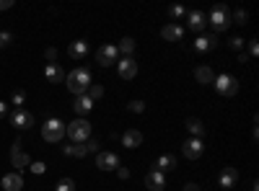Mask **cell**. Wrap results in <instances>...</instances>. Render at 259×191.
<instances>
[{"mask_svg": "<svg viewBox=\"0 0 259 191\" xmlns=\"http://www.w3.org/2000/svg\"><path fill=\"white\" fill-rule=\"evenodd\" d=\"M91 109H94V101L89 98V96H75V103H73V111H75V116H85V114H91Z\"/></svg>", "mask_w": 259, "mask_h": 191, "instance_id": "obj_15", "label": "cell"}, {"mask_svg": "<svg viewBox=\"0 0 259 191\" xmlns=\"http://www.w3.org/2000/svg\"><path fill=\"white\" fill-rule=\"evenodd\" d=\"M256 54H259V44H256V39H251V41H249V54H246V57H256Z\"/></svg>", "mask_w": 259, "mask_h": 191, "instance_id": "obj_37", "label": "cell"}, {"mask_svg": "<svg viewBox=\"0 0 259 191\" xmlns=\"http://www.w3.org/2000/svg\"><path fill=\"white\" fill-rule=\"evenodd\" d=\"M124 57H133V52H135V39H130V36H124V39H119V47H117Z\"/></svg>", "mask_w": 259, "mask_h": 191, "instance_id": "obj_26", "label": "cell"}, {"mask_svg": "<svg viewBox=\"0 0 259 191\" xmlns=\"http://www.w3.org/2000/svg\"><path fill=\"white\" fill-rule=\"evenodd\" d=\"M0 186H3L6 191H21V188H24V178H21L18 171H13V173L0 178Z\"/></svg>", "mask_w": 259, "mask_h": 191, "instance_id": "obj_13", "label": "cell"}, {"mask_svg": "<svg viewBox=\"0 0 259 191\" xmlns=\"http://www.w3.org/2000/svg\"><path fill=\"white\" fill-rule=\"evenodd\" d=\"M62 153L68 155V158H85V155H89V150H85L83 142H80V145H65Z\"/></svg>", "mask_w": 259, "mask_h": 191, "instance_id": "obj_24", "label": "cell"}, {"mask_svg": "<svg viewBox=\"0 0 259 191\" xmlns=\"http://www.w3.org/2000/svg\"><path fill=\"white\" fill-rule=\"evenodd\" d=\"M117 59H119V49H117V44H104L99 52H96V62L101 68H112V65H117Z\"/></svg>", "mask_w": 259, "mask_h": 191, "instance_id": "obj_6", "label": "cell"}, {"mask_svg": "<svg viewBox=\"0 0 259 191\" xmlns=\"http://www.w3.org/2000/svg\"><path fill=\"white\" fill-rule=\"evenodd\" d=\"M85 96H89L91 101H99V98L104 96V86H99V83H91L89 91H85Z\"/></svg>", "mask_w": 259, "mask_h": 191, "instance_id": "obj_27", "label": "cell"}, {"mask_svg": "<svg viewBox=\"0 0 259 191\" xmlns=\"http://www.w3.org/2000/svg\"><path fill=\"white\" fill-rule=\"evenodd\" d=\"M13 6V0H0V11H8Z\"/></svg>", "mask_w": 259, "mask_h": 191, "instance_id": "obj_41", "label": "cell"}, {"mask_svg": "<svg viewBox=\"0 0 259 191\" xmlns=\"http://www.w3.org/2000/svg\"><path fill=\"white\" fill-rule=\"evenodd\" d=\"M228 44H231V49H236V52H241V47H244V39H241V36H233V39L228 41Z\"/></svg>", "mask_w": 259, "mask_h": 191, "instance_id": "obj_34", "label": "cell"}, {"mask_svg": "<svg viewBox=\"0 0 259 191\" xmlns=\"http://www.w3.org/2000/svg\"><path fill=\"white\" fill-rule=\"evenodd\" d=\"M215 47H218V39H215L212 34H200L197 39H194V49L197 52H212Z\"/></svg>", "mask_w": 259, "mask_h": 191, "instance_id": "obj_14", "label": "cell"}, {"mask_svg": "<svg viewBox=\"0 0 259 191\" xmlns=\"http://www.w3.org/2000/svg\"><path fill=\"white\" fill-rule=\"evenodd\" d=\"M218 183L223 188H233L236 183H239V168H223L221 176H218Z\"/></svg>", "mask_w": 259, "mask_h": 191, "instance_id": "obj_12", "label": "cell"}, {"mask_svg": "<svg viewBox=\"0 0 259 191\" xmlns=\"http://www.w3.org/2000/svg\"><path fill=\"white\" fill-rule=\"evenodd\" d=\"M6 116H8V103L0 101V119H6Z\"/></svg>", "mask_w": 259, "mask_h": 191, "instance_id": "obj_39", "label": "cell"}, {"mask_svg": "<svg viewBox=\"0 0 259 191\" xmlns=\"http://www.w3.org/2000/svg\"><path fill=\"white\" fill-rule=\"evenodd\" d=\"M145 186L150 188V191H163V186H166V178H163V173H158L156 168L150 171L148 176H145Z\"/></svg>", "mask_w": 259, "mask_h": 191, "instance_id": "obj_16", "label": "cell"}, {"mask_svg": "<svg viewBox=\"0 0 259 191\" xmlns=\"http://www.w3.org/2000/svg\"><path fill=\"white\" fill-rule=\"evenodd\" d=\"M117 173H119V178H122V181H127V178H130V171H127L124 165H119V168H117Z\"/></svg>", "mask_w": 259, "mask_h": 191, "instance_id": "obj_38", "label": "cell"}, {"mask_svg": "<svg viewBox=\"0 0 259 191\" xmlns=\"http://www.w3.org/2000/svg\"><path fill=\"white\" fill-rule=\"evenodd\" d=\"M55 191H75V181L73 178H60L57 186H55Z\"/></svg>", "mask_w": 259, "mask_h": 191, "instance_id": "obj_28", "label": "cell"}, {"mask_svg": "<svg viewBox=\"0 0 259 191\" xmlns=\"http://www.w3.org/2000/svg\"><path fill=\"white\" fill-rule=\"evenodd\" d=\"M85 150H89V153H99V142L89 137V140H85Z\"/></svg>", "mask_w": 259, "mask_h": 191, "instance_id": "obj_36", "label": "cell"}, {"mask_svg": "<svg viewBox=\"0 0 259 191\" xmlns=\"http://www.w3.org/2000/svg\"><path fill=\"white\" fill-rule=\"evenodd\" d=\"M96 165H99V171H117V168L122 165L119 158L114 153H96Z\"/></svg>", "mask_w": 259, "mask_h": 191, "instance_id": "obj_11", "label": "cell"}, {"mask_svg": "<svg viewBox=\"0 0 259 191\" xmlns=\"http://www.w3.org/2000/svg\"><path fill=\"white\" fill-rule=\"evenodd\" d=\"M246 21H249V13H246V11H236V24H241V26H244Z\"/></svg>", "mask_w": 259, "mask_h": 191, "instance_id": "obj_35", "label": "cell"}, {"mask_svg": "<svg viewBox=\"0 0 259 191\" xmlns=\"http://www.w3.org/2000/svg\"><path fill=\"white\" fill-rule=\"evenodd\" d=\"M65 83H68V91L75 96H83L91 86V70L89 68H75L73 73L65 75Z\"/></svg>", "mask_w": 259, "mask_h": 191, "instance_id": "obj_1", "label": "cell"}, {"mask_svg": "<svg viewBox=\"0 0 259 191\" xmlns=\"http://www.w3.org/2000/svg\"><path fill=\"white\" fill-rule=\"evenodd\" d=\"M29 168H31V173H34V176H41V173L47 171V165H45V163H39V160H36V163H31Z\"/></svg>", "mask_w": 259, "mask_h": 191, "instance_id": "obj_33", "label": "cell"}, {"mask_svg": "<svg viewBox=\"0 0 259 191\" xmlns=\"http://www.w3.org/2000/svg\"><path fill=\"white\" fill-rule=\"evenodd\" d=\"M45 57H47L50 62H55V57H57V49H52V47H50V49L45 52Z\"/></svg>", "mask_w": 259, "mask_h": 191, "instance_id": "obj_40", "label": "cell"}, {"mask_svg": "<svg viewBox=\"0 0 259 191\" xmlns=\"http://www.w3.org/2000/svg\"><path fill=\"white\" fill-rule=\"evenodd\" d=\"M45 78H47V83H62L65 80V73H62V68L57 65V62H47Z\"/></svg>", "mask_w": 259, "mask_h": 191, "instance_id": "obj_18", "label": "cell"}, {"mask_svg": "<svg viewBox=\"0 0 259 191\" xmlns=\"http://www.w3.org/2000/svg\"><path fill=\"white\" fill-rule=\"evenodd\" d=\"M11 41H13V34H11V31H0V49L8 47Z\"/></svg>", "mask_w": 259, "mask_h": 191, "instance_id": "obj_31", "label": "cell"}, {"mask_svg": "<svg viewBox=\"0 0 259 191\" xmlns=\"http://www.w3.org/2000/svg\"><path fill=\"white\" fill-rule=\"evenodd\" d=\"M187 130L194 135V137H197V140H202V135H205V126H202V121L200 119H187Z\"/></svg>", "mask_w": 259, "mask_h": 191, "instance_id": "obj_25", "label": "cell"}, {"mask_svg": "<svg viewBox=\"0 0 259 191\" xmlns=\"http://www.w3.org/2000/svg\"><path fill=\"white\" fill-rule=\"evenodd\" d=\"M65 135H68L73 140V145H80L91 137V121H85V119H75L70 121L68 126H65Z\"/></svg>", "mask_w": 259, "mask_h": 191, "instance_id": "obj_2", "label": "cell"}, {"mask_svg": "<svg viewBox=\"0 0 259 191\" xmlns=\"http://www.w3.org/2000/svg\"><path fill=\"white\" fill-rule=\"evenodd\" d=\"M202 150H205V145H202V140H197V137H192V140L182 142V153H184L187 160H197V158H202Z\"/></svg>", "mask_w": 259, "mask_h": 191, "instance_id": "obj_8", "label": "cell"}, {"mask_svg": "<svg viewBox=\"0 0 259 191\" xmlns=\"http://www.w3.org/2000/svg\"><path fill=\"white\" fill-rule=\"evenodd\" d=\"M62 137H65V121H60V119H47L45 124H41V140H45V142L57 145Z\"/></svg>", "mask_w": 259, "mask_h": 191, "instance_id": "obj_3", "label": "cell"}, {"mask_svg": "<svg viewBox=\"0 0 259 191\" xmlns=\"http://www.w3.org/2000/svg\"><path fill=\"white\" fill-rule=\"evenodd\" d=\"M11 163L16 165V171H24V168H29L31 165V158L21 150V142L16 140L13 142V147H11Z\"/></svg>", "mask_w": 259, "mask_h": 191, "instance_id": "obj_9", "label": "cell"}, {"mask_svg": "<svg viewBox=\"0 0 259 191\" xmlns=\"http://www.w3.org/2000/svg\"><path fill=\"white\" fill-rule=\"evenodd\" d=\"M24 101H26V93H24V91H13L11 103L16 106V109H24Z\"/></svg>", "mask_w": 259, "mask_h": 191, "instance_id": "obj_29", "label": "cell"}, {"mask_svg": "<svg viewBox=\"0 0 259 191\" xmlns=\"http://www.w3.org/2000/svg\"><path fill=\"white\" fill-rule=\"evenodd\" d=\"M194 78H197V83H202V86H212V80H215V73L205 65H200L197 70H194Z\"/></svg>", "mask_w": 259, "mask_h": 191, "instance_id": "obj_23", "label": "cell"}, {"mask_svg": "<svg viewBox=\"0 0 259 191\" xmlns=\"http://www.w3.org/2000/svg\"><path fill=\"white\" fill-rule=\"evenodd\" d=\"M187 11H184V6H171L168 8V18H182Z\"/></svg>", "mask_w": 259, "mask_h": 191, "instance_id": "obj_30", "label": "cell"}, {"mask_svg": "<svg viewBox=\"0 0 259 191\" xmlns=\"http://www.w3.org/2000/svg\"><path fill=\"white\" fill-rule=\"evenodd\" d=\"M127 109L133 111V114H143V111H145V103H143V101H133V103L127 106Z\"/></svg>", "mask_w": 259, "mask_h": 191, "instance_id": "obj_32", "label": "cell"}, {"mask_svg": "<svg viewBox=\"0 0 259 191\" xmlns=\"http://www.w3.org/2000/svg\"><path fill=\"white\" fill-rule=\"evenodd\" d=\"M187 18H189V29H192V31H202L205 24H207V16H205L202 11H192Z\"/></svg>", "mask_w": 259, "mask_h": 191, "instance_id": "obj_20", "label": "cell"}, {"mask_svg": "<svg viewBox=\"0 0 259 191\" xmlns=\"http://www.w3.org/2000/svg\"><path fill=\"white\" fill-rule=\"evenodd\" d=\"M8 119L16 130H29V126H34V114L26 111V109H13V114Z\"/></svg>", "mask_w": 259, "mask_h": 191, "instance_id": "obj_7", "label": "cell"}, {"mask_svg": "<svg viewBox=\"0 0 259 191\" xmlns=\"http://www.w3.org/2000/svg\"><path fill=\"white\" fill-rule=\"evenodd\" d=\"M161 36H163L166 41H182V36H184V29H182L179 24H166V26L161 29Z\"/></svg>", "mask_w": 259, "mask_h": 191, "instance_id": "obj_17", "label": "cell"}, {"mask_svg": "<svg viewBox=\"0 0 259 191\" xmlns=\"http://www.w3.org/2000/svg\"><path fill=\"white\" fill-rule=\"evenodd\" d=\"M207 21L212 24V29H215V31H226V29H228V24H231L228 8H226L223 3H215V6H212V11H210V16H207Z\"/></svg>", "mask_w": 259, "mask_h": 191, "instance_id": "obj_4", "label": "cell"}, {"mask_svg": "<svg viewBox=\"0 0 259 191\" xmlns=\"http://www.w3.org/2000/svg\"><path fill=\"white\" fill-rule=\"evenodd\" d=\"M174 168H177V158L174 155H161L156 160V171L158 173H168V171H174Z\"/></svg>", "mask_w": 259, "mask_h": 191, "instance_id": "obj_22", "label": "cell"}, {"mask_svg": "<svg viewBox=\"0 0 259 191\" xmlns=\"http://www.w3.org/2000/svg\"><path fill=\"white\" fill-rule=\"evenodd\" d=\"M184 191H202V188H200L197 183H187V186H184Z\"/></svg>", "mask_w": 259, "mask_h": 191, "instance_id": "obj_42", "label": "cell"}, {"mask_svg": "<svg viewBox=\"0 0 259 191\" xmlns=\"http://www.w3.org/2000/svg\"><path fill=\"white\" fill-rule=\"evenodd\" d=\"M122 145L124 147H138V145H143V135H140V130H127L124 135H122Z\"/></svg>", "mask_w": 259, "mask_h": 191, "instance_id": "obj_21", "label": "cell"}, {"mask_svg": "<svg viewBox=\"0 0 259 191\" xmlns=\"http://www.w3.org/2000/svg\"><path fill=\"white\" fill-rule=\"evenodd\" d=\"M212 86L221 96H236L239 93V80H236L233 75H215Z\"/></svg>", "mask_w": 259, "mask_h": 191, "instance_id": "obj_5", "label": "cell"}, {"mask_svg": "<svg viewBox=\"0 0 259 191\" xmlns=\"http://www.w3.org/2000/svg\"><path fill=\"white\" fill-rule=\"evenodd\" d=\"M117 70H119L122 80H133L138 75V62L133 57H122V59H117Z\"/></svg>", "mask_w": 259, "mask_h": 191, "instance_id": "obj_10", "label": "cell"}, {"mask_svg": "<svg viewBox=\"0 0 259 191\" xmlns=\"http://www.w3.org/2000/svg\"><path fill=\"white\" fill-rule=\"evenodd\" d=\"M68 54H70L73 59H83L85 54H89V41H83V39H78V41H70Z\"/></svg>", "mask_w": 259, "mask_h": 191, "instance_id": "obj_19", "label": "cell"}]
</instances>
